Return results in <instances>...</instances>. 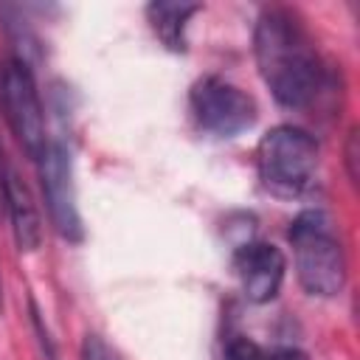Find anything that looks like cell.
Returning a JSON list of instances; mask_svg holds the SVG:
<instances>
[{
	"mask_svg": "<svg viewBox=\"0 0 360 360\" xmlns=\"http://www.w3.org/2000/svg\"><path fill=\"white\" fill-rule=\"evenodd\" d=\"M346 166H349V177L357 183V129H352L346 143Z\"/></svg>",
	"mask_w": 360,
	"mask_h": 360,
	"instance_id": "obj_12",
	"label": "cell"
},
{
	"mask_svg": "<svg viewBox=\"0 0 360 360\" xmlns=\"http://www.w3.org/2000/svg\"><path fill=\"white\" fill-rule=\"evenodd\" d=\"M200 11L197 3H149L146 6V20L155 31V37L163 42V48H169L172 53H183L186 51V28L188 20Z\"/></svg>",
	"mask_w": 360,
	"mask_h": 360,
	"instance_id": "obj_9",
	"label": "cell"
},
{
	"mask_svg": "<svg viewBox=\"0 0 360 360\" xmlns=\"http://www.w3.org/2000/svg\"><path fill=\"white\" fill-rule=\"evenodd\" d=\"M225 360H267V354L262 352L259 343H253L248 338H233L225 349Z\"/></svg>",
	"mask_w": 360,
	"mask_h": 360,
	"instance_id": "obj_10",
	"label": "cell"
},
{
	"mask_svg": "<svg viewBox=\"0 0 360 360\" xmlns=\"http://www.w3.org/2000/svg\"><path fill=\"white\" fill-rule=\"evenodd\" d=\"M188 110L200 132L236 138L256 124V101L219 76H202L188 93Z\"/></svg>",
	"mask_w": 360,
	"mask_h": 360,
	"instance_id": "obj_4",
	"label": "cell"
},
{
	"mask_svg": "<svg viewBox=\"0 0 360 360\" xmlns=\"http://www.w3.org/2000/svg\"><path fill=\"white\" fill-rule=\"evenodd\" d=\"M259 76L281 107L304 110L323 87V65L309 34L284 8H264L253 28Z\"/></svg>",
	"mask_w": 360,
	"mask_h": 360,
	"instance_id": "obj_1",
	"label": "cell"
},
{
	"mask_svg": "<svg viewBox=\"0 0 360 360\" xmlns=\"http://www.w3.org/2000/svg\"><path fill=\"white\" fill-rule=\"evenodd\" d=\"M82 360H118V354L98 335H84V340H82Z\"/></svg>",
	"mask_w": 360,
	"mask_h": 360,
	"instance_id": "obj_11",
	"label": "cell"
},
{
	"mask_svg": "<svg viewBox=\"0 0 360 360\" xmlns=\"http://www.w3.org/2000/svg\"><path fill=\"white\" fill-rule=\"evenodd\" d=\"M37 172L42 183V197L48 217L53 222V231L65 242H82L84 225L76 205V183H73V163L70 152L59 141H48L42 155L37 158Z\"/></svg>",
	"mask_w": 360,
	"mask_h": 360,
	"instance_id": "obj_6",
	"label": "cell"
},
{
	"mask_svg": "<svg viewBox=\"0 0 360 360\" xmlns=\"http://www.w3.org/2000/svg\"><path fill=\"white\" fill-rule=\"evenodd\" d=\"M0 101L6 110V121L17 135L20 146L31 160H37L48 143V135H45V112H42L37 79L25 59L6 62L0 73Z\"/></svg>",
	"mask_w": 360,
	"mask_h": 360,
	"instance_id": "obj_5",
	"label": "cell"
},
{
	"mask_svg": "<svg viewBox=\"0 0 360 360\" xmlns=\"http://www.w3.org/2000/svg\"><path fill=\"white\" fill-rule=\"evenodd\" d=\"M267 360H309V357L304 352H298V349H281V352L267 354Z\"/></svg>",
	"mask_w": 360,
	"mask_h": 360,
	"instance_id": "obj_13",
	"label": "cell"
},
{
	"mask_svg": "<svg viewBox=\"0 0 360 360\" xmlns=\"http://www.w3.org/2000/svg\"><path fill=\"white\" fill-rule=\"evenodd\" d=\"M0 197L6 202V214H8L17 248L22 253H34L42 242V222L28 186L20 180L17 169L8 160H0Z\"/></svg>",
	"mask_w": 360,
	"mask_h": 360,
	"instance_id": "obj_8",
	"label": "cell"
},
{
	"mask_svg": "<svg viewBox=\"0 0 360 360\" xmlns=\"http://www.w3.org/2000/svg\"><path fill=\"white\" fill-rule=\"evenodd\" d=\"M318 169V143L315 138L292 124H278L262 135L256 146V172L273 197L295 200L301 197Z\"/></svg>",
	"mask_w": 360,
	"mask_h": 360,
	"instance_id": "obj_3",
	"label": "cell"
},
{
	"mask_svg": "<svg viewBox=\"0 0 360 360\" xmlns=\"http://www.w3.org/2000/svg\"><path fill=\"white\" fill-rule=\"evenodd\" d=\"M233 273L250 304H267L284 284L287 259L270 242H245L233 250Z\"/></svg>",
	"mask_w": 360,
	"mask_h": 360,
	"instance_id": "obj_7",
	"label": "cell"
},
{
	"mask_svg": "<svg viewBox=\"0 0 360 360\" xmlns=\"http://www.w3.org/2000/svg\"><path fill=\"white\" fill-rule=\"evenodd\" d=\"M287 239L295 253V273L301 287L318 298L340 295L346 284V256L329 214L321 208L301 211L290 222Z\"/></svg>",
	"mask_w": 360,
	"mask_h": 360,
	"instance_id": "obj_2",
	"label": "cell"
}]
</instances>
